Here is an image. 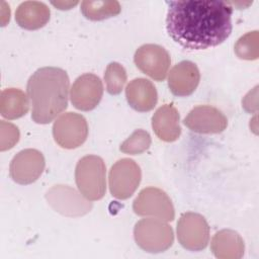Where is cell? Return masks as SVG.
Here are the masks:
<instances>
[{
	"label": "cell",
	"instance_id": "6",
	"mask_svg": "<svg viewBox=\"0 0 259 259\" xmlns=\"http://www.w3.org/2000/svg\"><path fill=\"white\" fill-rule=\"evenodd\" d=\"M142 178L140 166L130 158L115 162L108 176L109 190L117 199H127L137 190Z\"/></svg>",
	"mask_w": 259,
	"mask_h": 259
},
{
	"label": "cell",
	"instance_id": "10",
	"mask_svg": "<svg viewBox=\"0 0 259 259\" xmlns=\"http://www.w3.org/2000/svg\"><path fill=\"white\" fill-rule=\"evenodd\" d=\"M134 61L143 73L156 81H163L166 78L171 63L168 52L154 44L141 46L135 53Z\"/></svg>",
	"mask_w": 259,
	"mask_h": 259
},
{
	"label": "cell",
	"instance_id": "2",
	"mask_svg": "<svg viewBox=\"0 0 259 259\" xmlns=\"http://www.w3.org/2000/svg\"><path fill=\"white\" fill-rule=\"evenodd\" d=\"M69 86L68 74L61 68L44 67L30 76L26 89L36 123H49L67 108Z\"/></svg>",
	"mask_w": 259,
	"mask_h": 259
},
{
	"label": "cell",
	"instance_id": "4",
	"mask_svg": "<svg viewBox=\"0 0 259 259\" xmlns=\"http://www.w3.org/2000/svg\"><path fill=\"white\" fill-rule=\"evenodd\" d=\"M136 243L143 250L150 253H160L170 248L174 241L171 226L156 218L139 221L134 229Z\"/></svg>",
	"mask_w": 259,
	"mask_h": 259
},
{
	"label": "cell",
	"instance_id": "13",
	"mask_svg": "<svg viewBox=\"0 0 259 259\" xmlns=\"http://www.w3.org/2000/svg\"><path fill=\"white\" fill-rule=\"evenodd\" d=\"M183 123L197 134H219L226 130L228 119L213 106L198 105L190 110Z\"/></svg>",
	"mask_w": 259,
	"mask_h": 259
},
{
	"label": "cell",
	"instance_id": "1",
	"mask_svg": "<svg viewBox=\"0 0 259 259\" xmlns=\"http://www.w3.org/2000/svg\"><path fill=\"white\" fill-rule=\"evenodd\" d=\"M233 7L226 1L168 2L166 29L186 50H205L224 42L232 32Z\"/></svg>",
	"mask_w": 259,
	"mask_h": 259
},
{
	"label": "cell",
	"instance_id": "23",
	"mask_svg": "<svg viewBox=\"0 0 259 259\" xmlns=\"http://www.w3.org/2000/svg\"><path fill=\"white\" fill-rule=\"evenodd\" d=\"M151 146V137L144 130H136L119 147L122 153L138 155L149 149Z\"/></svg>",
	"mask_w": 259,
	"mask_h": 259
},
{
	"label": "cell",
	"instance_id": "16",
	"mask_svg": "<svg viewBox=\"0 0 259 259\" xmlns=\"http://www.w3.org/2000/svg\"><path fill=\"white\" fill-rule=\"evenodd\" d=\"M179 113L173 104L159 107L152 117V127L156 136L164 142H174L181 134Z\"/></svg>",
	"mask_w": 259,
	"mask_h": 259
},
{
	"label": "cell",
	"instance_id": "22",
	"mask_svg": "<svg viewBox=\"0 0 259 259\" xmlns=\"http://www.w3.org/2000/svg\"><path fill=\"white\" fill-rule=\"evenodd\" d=\"M258 31H250L241 36L235 45V53L243 60H256L259 57Z\"/></svg>",
	"mask_w": 259,
	"mask_h": 259
},
{
	"label": "cell",
	"instance_id": "5",
	"mask_svg": "<svg viewBox=\"0 0 259 259\" xmlns=\"http://www.w3.org/2000/svg\"><path fill=\"white\" fill-rule=\"evenodd\" d=\"M133 209L138 215L156 218L165 222H171L175 217L170 197L164 190L157 187L142 189L134 200Z\"/></svg>",
	"mask_w": 259,
	"mask_h": 259
},
{
	"label": "cell",
	"instance_id": "21",
	"mask_svg": "<svg viewBox=\"0 0 259 259\" xmlns=\"http://www.w3.org/2000/svg\"><path fill=\"white\" fill-rule=\"evenodd\" d=\"M106 90L111 95H117L123 89L126 82V72L124 68L116 62L110 63L104 73Z\"/></svg>",
	"mask_w": 259,
	"mask_h": 259
},
{
	"label": "cell",
	"instance_id": "19",
	"mask_svg": "<svg viewBox=\"0 0 259 259\" xmlns=\"http://www.w3.org/2000/svg\"><path fill=\"white\" fill-rule=\"evenodd\" d=\"M29 102L26 94L17 88H7L1 92L0 112L7 119L19 118L27 113Z\"/></svg>",
	"mask_w": 259,
	"mask_h": 259
},
{
	"label": "cell",
	"instance_id": "17",
	"mask_svg": "<svg viewBox=\"0 0 259 259\" xmlns=\"http://www.w3.org/2000/svg\"><path fill=\"white\" fill-rule=\"evenodd\" d=\"M210 249L219 259H240L245 250L242 237L233 230H221L213 236Z\"/></svg>",
	"mask_w": 259,
	"mask_h": 259
},
{
	"label": "cell",
	"instance_id": "15",
	"mask_svg": "<svg viewBox=\"0 0 259 259\" xmlns=\"http://www.w3.org/2000/svg\"><path fill=\"white\" fill-rule=\"evenodd\" d=\"M125 97L130 106L140 112L152 110L158 100L156 87L145 78L132 80L125 88Z\"/></svg>",
	"mask_w": 259,
	"mask_h": 259
},
{
	"label": "cell",
	"instance_id": "24",
	"mask_svg": "<svg viewBox=\"0 0 259 259\" xmlns=\"http://www.w3.org/2000/svg\"><path fill=\"white\" fill-rule=\"evenodd\" d=\"M19 140V131L17 126L10 122L1 120V151L11 149Z\"/></svg>",
	"mask_w": 259,
	"mask_h": 259
},
{
	"label": "cell",
	"instance_id": "12",
	"mask_svg": "<svg viewBox=\"0 0 259 259\" xmlns=\"http://www.w3.org/2000/svg\"><path fill=\"white\" fill-rule=\"evenodd\" d=\"M102 94V81L98 76L91 73L79 76L70 89L72 104L83 111L94 109L100 102Z\"/></svg>",
	"mask_w": 259,
	"mask_h": 259
},
{
	"label": "cell",
	"instance_id": "25",
	"mask_svg": "<svg viewBox=\"0 0 259 259\" xmlns=\"http://www.w3.org/2000/svg\"><path fill=\"white\" fill-rule=\"evenodd\" d=\"M52 4L56 7H58V9L67 10V9H70L72 6H75L76 4H78V2L77 1H75V2H52Z\"/></svg>",
	"mask_w": 259,
	"mask_h": 259
},
{
	"label": "cell",
	"instance_id": "9",
	"mask_svg": "<svg viewBox=\"0 0 259 259\" xmlns=\"http://www.w3.org/2000/svg\"><path fill=\"white\" fill-rule=\"evenodd\" d=\"M46 198L49 204L66 217H79L92 208V203L68 185H56L48 190Z\"/></svg>",
	"mask_w": 259,
	"mask_h": 259
},
{
	"label": "cell",
	"instance_id": "20",
	"mask_svg": "<svg viewBox=\"0 0 259 259\" xmlns=\"http://www.w3.org/2000/svg\"><path fill=\"white\" fill-rule=\"evenodd\" d=\"M121 8L117 1H83L81 11L90 20H103L119 14Z\"/></svg>",
	"mask_w": 259,
	"mask_h": 259
},
{
	"label": "cell",
	"instance_id": "7",
	"mask_svg": "<svg viewBox=\"0 0 259 259\" xmlns=\"http://www.w3.org/2000/svg\"><path fill=\"white\" fill-rule=\"evenodd\" d=\"M177 238L189 251L203 250L209 241V226L201 214L185 212L177 223Z\"/></svg>",
	"mask_w": 259,
	"mask_h": 259
},
{
	"label": "cell",
	"instance_id": "11",
	"mask_svg": "<svg viewBox=\"0 0 259 259\" xmlns=\"http://www.w3.org/2000/svg\"><path fill=\"white\" fill-rule=\"evenodd\" d=\"M46 166L44 155L35 149L18 152L9 167L11 178L18 184H30L37 180Z\"/></svg>",
	"mask_w": 259,
	"mask_h": 259
},
{
	"label": "cell",
	"instance_id": "18",
	"mask_svg": "<svg viewBox=\"0 0 259 259\" xmlns=\"http://www.w3.org/2000/svg\"><path fill=\"white\" fill-rule=\"evenodd\" d=\"M50 15V8L45 3L38 1H25L17 7L15 20L20 27L28 30H35L48 23Z\"/></svg>",
	"mask_w": 259,
	"mask_h": 259
},
{
	"label": "cell",
	"instance_id": "8",
	"mask_svg": "<svg viewBox=\"0 0 259 259\" xmlns=\"http://www.w3.org/2000/svg\"><path fill=\"white\" fill-rule=\"evenodd\" d=\"M56 143L64 149H76L87 139L88 124L84 116L75 112L62 114L53 125Z\"/></svg>",
	"mask_w": 259,
	"mask_h": 259
},
{
	"label": "cell",
	"instance_id": "14",
	"mask_svg": "<svg viewBox=\"0 0 259 259\" xmlns=\"http://www.w3.org/2000/svg\"><path fill=\"white\" fill-rule=\"evenodd\" d=\"M200 81V73L197 66L190 61H182L176 64L168 76L170 91L176 96H188L194 92Z\"/></svg>",
	"mask_w": 259,
	"mask_h": 259
},
{
	"label": "cell",
	"instance_id": "3",
	"mask_svg": "<svg viewBox=\"0 0 259 259\" xmlns=\"http://www.w3.org/2000/svg\"><path fill=\"white\" fill-rule=\"evenodd\" d=\"M106 167L104 161L95 155L81 158L75 169V180L80 193L88 200H98L106 190Z\"/></svg>",
	"mask_w": 259,
	"mask_h": 259
}]
</instances>
